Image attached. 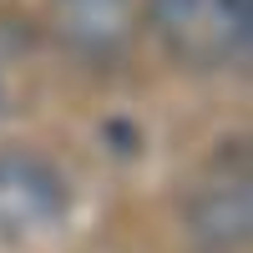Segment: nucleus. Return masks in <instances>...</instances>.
<instances>
[{
  "label": "nucleus",
  "mask_w": 253,
  "mask_h": 253,
  "mask_svg": "<svg viewBox=\"0 0 253 253\" xmlns=\"http://www.w3.org/2000/svg\"><path fill=\"white\" fill-rule=\"evenodd\" d=\"M187 233L203 253H248V233H253L248 172H233V167L208 172L187 198Z\"/></svg>",
  "instance_id": "7ed1b4c3"
},
{
  "label": "nucleus",
  "mask_w": 253,
  "mask_h": 253,
  "mask_svg": "<svg viewBox=\"0 0 253 253\" xmlns=\"http://www.w3.org/2000/svg\"><path fill=\"white\" fill-rule=\"evenodd\" d=\"M51 31L81 61H117L132 46V0H51Z\"/></svg>",
  "instance_id": "20e7f679"
},
{
  "label": "nucleus",
  "mask_w": 253,
  "mask_h": 253,
  "mask_svg": "<svg viewBox=\"0 0 253 253\" xmlns=\"http://www.w3.org/2000/svg\"><path fill=\"white\" fill-rule=\"evenodd\" d=\"M147 26L187 71H223L248 61L253 0H147Z\"/></svg>",
  "instance_id": "f257e3e1"
},
{
  "label": "nucleus",
  "mask_w": 253,
  "mask_h": 253,
  "mask_svg": "<svg viewBox=\"0 0 253 253\" xmlns=\"http://www.w3.org/2000/svg\"><path fill=\"white\" fill-rule=\"evenodd\" d=\"M66 208H71V187L51 157L31 152V147L0 152V238L26 243L36 233H51L66 218Z\"/></svg>",
  "instance_id": "f03ea898"
},
{
  "label": "nucleus",
  "mask_w": 253,
  "mask_h": 253,
  "mask_svg": "<svg viewBox=\"0 0 253 253\" xmlns=\"http://www.w3.org/2000/svg\"><path fill=\"white\" fill-rule=\"evenodd\" d=\"M0 107H5V91H0Z\"/></svg>",
  "instance_id": "39448f33"
}]
</instances>
